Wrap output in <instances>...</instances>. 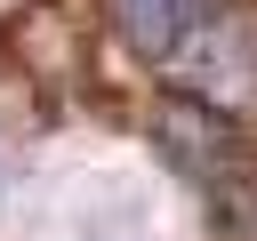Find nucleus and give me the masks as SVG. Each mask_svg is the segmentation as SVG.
Here are the masks:
<instances>
[{"label": "nucleus", "instance_id": "obj_1", "mask_svg": "<svg viewBox=\"0 0 257 241\" xmlns=\"http://www.w3.org/2000/svg\"><path fill=\"white\" fill-rule=\"evenodd\" d=\"M120 32L161 64V72H193L217 64L225 32H233V0H112Z\"/></svg>", "mask_w": 257, "mask_h": 241}]
</instances>
